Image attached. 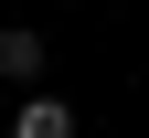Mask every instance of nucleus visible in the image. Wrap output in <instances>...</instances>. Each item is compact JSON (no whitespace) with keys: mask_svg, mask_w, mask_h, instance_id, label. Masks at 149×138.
I'll use <instances>...</instances> for the list:
<instances>
[{"mask_svg":"<svg viewBox=\"0 0 149 138\" xmlns=\"http://www.w3.org/2000/svg\"><path fill=\"white\" fill-rule=\"evenodd\" d=\"M11 138H74V106H64V96H22Z\"/></svg>","mask_w":149,"mask_h":138,"instance_id":"1","label":"nucleus"},{"mask_svg":"<svg viewBox=\"0 0 149 138\" xmlns=\"http://www.w3.org/2000/svg\"><path fill=\"white\" fill-rule=\"evenodd\" d=\"M0 74L32 85V74H43V32H0Z\"/></svg>","mask_w":149,"mask_h":138,"instance_id":"2","label":"nucleus"}]
</instances>
